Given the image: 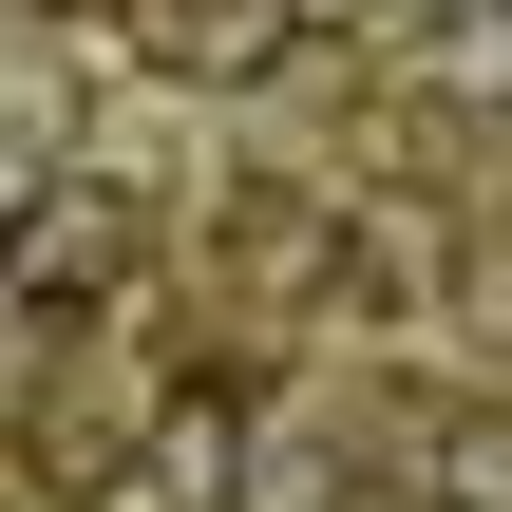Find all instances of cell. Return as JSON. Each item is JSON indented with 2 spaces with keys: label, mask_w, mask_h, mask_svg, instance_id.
<instances>
[]
</instances>
